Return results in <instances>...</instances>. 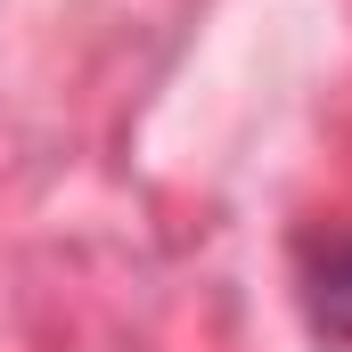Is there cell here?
<instances>
[{"label": "cell", "mask_w": 352, "mask_h": 352, "mask_svg": "<svg viewBox=\"0 0 352 352\" xmlns=\"http://www.w3.org/2000/svg\"><path fill=\"white\" fill-rule=\"evenodd\" d=\"M303 311H311V328H320L328 344L352 352V230L320 238V246L303 254Z\"/></svg>", "instance_id": "1"}]
</instances>
